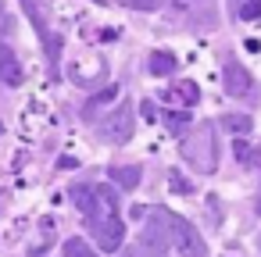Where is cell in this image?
Wrapping results in <instances>:
<instances>
[{"mask_svg":"<svg viewBox=\"0 0 261 257\" xmlns=\"http://www.w3.org/2000/svg\"><path fill=\"white\" fill-rule=\"evenodd\" d=\"M168 232H172V214L165 207H154L150 211V221H147V232H143V243L161 246V243H168Z\"/></svg>","mask_w":261,"mask_h":257,"instance_id":"7","label":"cell"},{"mask_svg":"<svg viewBox=\"0 0 261 257\" xmlns=\"http://www.w3.org/2000/svg\"><path fill=\"white\" fill-rule=\"evenodd\" d=\"M168 186H172V193H182V196H186V193H193V186H190L179 172H168Z\"/></svg>","mask_w":261,"mask_h":257,"instance_id":"16","label":"cell"},{"mask_svg":"<svg viewBox=\"0 0 261 257\" xmlns=\"http://www.w3.org/2000/svg\"><path fill=\"white\" fill-rule=\"evenodd\" d=\"M100 129H104V139H111V143H125V139L133 136V107L122 104V107H118Z\"/></svg>","mask_w":261,"mask_h":257,"instance_id":"6","label":"cell"},{"mask_svg":"<svg viewBox=\"0 0 261 257\" xmlns=\"http://www.w3.org/2000/svg\"><path fill=\"white\" fill-rule=\"evenodd\" d=\"M97 4H100V0H97Z\"/></svg>","mask_w":261,"mask_h":257,"instance_id":"23","label":"cell"},{"mask_svg":"<svg viewBox=\"0 0 261 257\" xmlns=\"http://www.w3.org/2000/svg\"><path fill=\"white\" fill-rule=\"evenodd\" d=\"M168 243L175 246L179 257H207V246L200 239V232L193 229V221L172 214V232H168Z\"/></svg>","mask_w":261,"mask_h":257,"instance_id":"3","label":"cell"},{"mask_svg":"<svg viewBox=\"0 0 261 257\" xmlns=\"http://www.w3.org/2000/svg\"><path fill=\"white\" fill-rule=\"evenodd\" d=\"M11 29H15V22H11V15H8V0H0V36H11Z\"/></svg>","mask_w":261,"mask_h":257,"instance_id":"19","label":"cell"},{"mask_svg":"<svg viewBox=\"0 0 261 257\" xmlns=\"http://www.w3.org/2000/svg\"><path fill=\"white\" fill-rule=\"evenodd\" d=\"M172 97H182V104H186V107H193V104H200V86H197V82H190V79H182V82H179V90H175Z\"/></svg>","mask_w":261,"mask_h":257,"instance_id":"14","label":"cell"},{"mask_svg":"<svg viewBox=\"0 0 261 257\" xmlns=\"http://www.w3.org/2000/svg\"><path fill=\"white\" fill-rule=\"evenodd\" d=\"M147 72L158 75V79H168V75L175 72V58H172L168 50H154V54L147 58Z\"/></svg>","mask_w":261,"mask_h":257,"instance_id":"10","label":"cell"},{"mask_svg":"<svg viewBox=\"0 0 261 257\" xmlns=\"http://www.w3.org/2000/svg\"><path fill=\"white\" fill-rule=\"evenodd\" d=\"M22 8L29 11V22H33V29L47 40V50H50V58H58V40L50 36V8H47V0H22Z\"/></svg>","mask_w":261,"mask_h":257,"instance_id":"5","label":"cell"},{"mask_svg":"<svg viewBox=\"0 0 261 257\" xmlns=\"http://www.w3.org/2000/svg\"><path fill=\"white\" fill-rule=\"evenodd\" d=\"M86 229L93 232V243H97L104 253L122 250V243H125V225H122V214H118L115 186H93V204H90V211H86Z\"/></svg>","mask_w":261,"mask_h":257,"instance_id":"1","label":"cell"},{"mask_svg":"<svg viewBox=\"0 0 261 257\" xmlns=\"http://www.w3.org/2000/svg\"><path fill=\"white\" fill-rule=\"evenodd\" d=\"M61 257H93V246H90L86 239L72 236V239H65V250H61Z\"/></svg>","mask_w":261,"mask_h":257,"instance_id":"13","label":"cell"},{"mask_svg":"<svg viewBox=\"0 0 261 257\" xmlns=\"http://www.w3.org/2000/svg\"><path fill=\"white\" fill-rule=\"evenodd\" d=\"M108 179L115 182V189L133 193V189L140 186V179H143V168H140V164H111V168H108Z\"/></svg>","mask_w":261,"mask_h":257,"instance_id":"8","label":"cell"},{"mask_svg":"<svg viewBox=\"0 0 261 257\" xmlns=\"http://www.w3.org/2000/svg\"><path fill=\"white\" fill-rule=\"evenodd\" d=\"M222 82H225V93H229V97H236V100H243V97H254V93H257V86H254L250 72H247L243 65H236V61H225V68H222Z\"/></svg>","mask_w":261,"mask_h":257,"instance_id":"4","label":"cell"},{"mask_svg":"<svg viewBox=\"0 0 261 257\" xmlns=\"http://www.w3.org/2000/svg\"><path fill=\"white\" fill-rule=\"evenodd\" d=\"M165 125H168V132H172V136H186V129H190L193 122H190V115H186V111H182V115H179V111H168V115H165Z\"/></svg>","mask_w":261,"mask_h":257,"instance_id":"11","label":"cell"},{"mask_svg":"<svg viewBox=\"0 0 261 257\" xmlns=\"http://www.w3.org/2000/svg\"><path fill=\"white\" fill-rule=\"evenodd\" d=\"M236 18L257 22V18H261V0H247V4H240V8H236Z\"/></svg>","mask_w":261,"mask_h":257,"instance_id":"15","label":"cell"},{"mask_svg":"<svg viewBox=\"0 0 261 257\" xmlns=\"http://www.w3.org/2000/svg\"><path fill=\"white\" fill-rule=\"evenodd\" d=\"M229 4H232V8H240V4H247V0H229Z\"/></svg>","mask_w":261,"mask_h":257,"instance_id":"21","label":"cell"},{"mask_svg":"<svg viewBox=\"0 0 261 257\" xmlns=\"http://www.w3.org/2000/svg\"><path fill=\"white\" fill-rule=\"evenodd\" d=\"M182 154L197 172H215V129L204 122L197 129H186L182 139Z\"/></svg>","mask_w":261,"mask_h":257,"instance_id":"2","label":"cell"},{"mask_svg":"<svg viewBox=\"0 0 261 257\" xmlns=\"http://www.w3.org/2000/svg\"><path fill=\"white\" fill-rule=\"evenodd\" d=\"M125 8H133V11H158L161 8V0H122Z\"/></svg>","mask_w":261,"mask_h":257,"instance_id":"18","label":"cell"},{"mask_svg":"<svg viewBox=\"0 0 261 257\" xmlns=\"http://www.w3.org/2000/svg\"><path fill=\"white\" fill-rule=\"evenodd\" d=\"M25 75H22V65L15 58V50L8 43H0V82H8V86H18Z\"/></svg>","mask_w":261,"mask_h":257,"instance_id":"9","label":"cell"},{"mask_svg":"<svg viewBox=\"0 0 261 257\" xmlns=\"http://www.w3.org/2000/svg\"><path fill=\"white\" fill-rule=\"evenodd\" d=\"M115 97H118V86H108L104 93H97V97H93V104H90V111H97V107H104V104H111Z\"/></svg>","mask_w":261,"mask_h":257,"instance_id":"17","label":"cell"},{"mask_svg":"<svg viewBox=\"0 0 261 257\" xmlns=\"http://www.w3.org/2000/svg\"><path fill=\"white\" fill-rule=\"evenodd\" d=\"M222 125H225V129H229L232 136H247L254 122H250L247 115H222Z\"/></svg>","mask_w":261,"mask_h":257,"instance_id":"12","label":"cell"},{"mask_svg":"<svg viewBox=\"0 0 261 257\" xmlns=\"http://www.w3.org/2000/svg\"><path fill=\"white\" fill-rule=\"evenodd\" d=\"M0 132H4V122H0Z\"/></svg>","mask_w":261,"mask_h":257,"instance_id":"22","label":"cell"},{"mask_svg":"<svg viewBox=\"0 0 261 257\" xmlns=\"http://www.w3.org/2000/svg\"><path fill=\"white\" fill-rule=\"evenodd\" d=\"M43 232H47V236H50V221H43ZM47 246H50V239H40V243H29V253H33V257H36V253H43V250H47Z\"/></svg>","mask_w":261,"mask_h":257,"instance_id":"20","label":"cell"}]
</instances>
